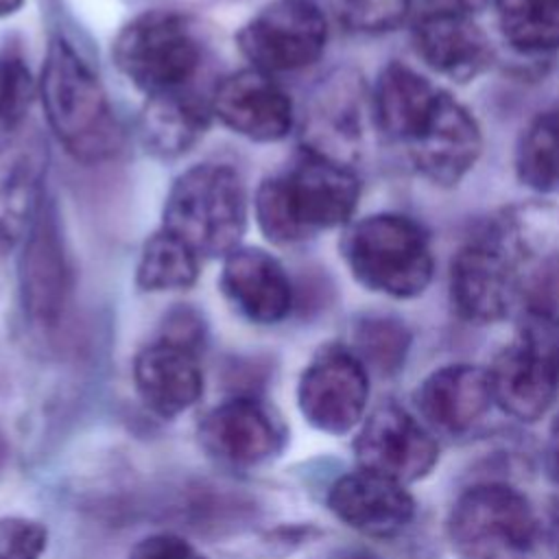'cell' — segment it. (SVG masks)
Listing matches in <instances>:
<instances>
[{"mask_svg":"<svg viewBox=\"0 0 559 559\" xmlns=\"http://www.w3.org/2000/svg\"><path fill=\"white\" fill-rule=\"evenodd\" d=\"M360 197L352 166L301 151L290 168L266 177L253 201L262 234L275 245H293L323 229L345 225Z\"/></svg>","mask_w":559,"mask_h":559,"instance_id":"cell-1","label":"cell"},{"mask_svg":"<svg viewBox=\"0 0 559 559\" xmlns=\"http://www.w3.org/2000/svg\"><path fill=\"white\" fill-rule=\"evenodd\" d=\"M37 94L50 131L74 159L96 164L120 151L122 131L103 81L61 35L48 44Z\"/></svg>","mask_w":559,"mask_h":559,"instance_id":"cell-2","label":"cell"},{"mask_svg":"<svg viewBox=\"0 0 559 559\" xmlns=\"http://www.w3.org/2000/svg\"><path fill=\"white\" fill-rule=\"evenodd\" d=\"M341 251L358 284L393 299L419 297L435 275L428 234L404 214L380 212L360 218L345 231Z\"/></svg>","mask_w":559,"mask_h":559,"instance_id":"cell-3","label":"cell"},{"mask_svg":"<svg viewBox=\"0 0 559 559\" xmlns=\"http://www.w3.org/2000/svg\"><path fill=\"white\" fill-rule=\"evenodd\" d=\"M164 229L199 258H225L247 227V190L227 164H199L181 173L164 203Z\"/></svg>","mask_w":559,"mask_h":559,"instance_id":"cell-4","label":"cell"},{"mask_svg":"<svg viewBox=\"0 0 559 559\" xmlns=\"http://www.w3.org/2000/svg\"><path fill=\"white\" fill-rule=\"evenodd\" d=\"M493 404L507 415L533 424L559 393V317L552 308L522 310L515 334L487 369Z\"/></svg>","mask_w":559,"mask_h":559,"instance_id":"cell-5","label":"cell"},{"mask_svg":"<svg viewBox=\"0 0 559 559\" xmlns=\"http://www.w3.org/2000/svg\"><path fill=\"white\" fill-rule=\"evenodd\" d=\"M542 526L528 498L502 483L465 489L448 515L456 559H533Z\"/></svg>","mask_w":559,"mask_h":559,"instance_id":"cell-6","label":"cell"},{"mask_svg":"<svg viewBox=\"0 0 559 559\" xmlns=\"http://www.w3.org/2000/svg\"><path fill=\"white\" fill-rule=\"evenodd\" d=\"M118 70L148 96L181 90L201 63V44L188 20L173 11H146L118 33Z\"/></svg>","mask_w":559,"mask_h":559,"instance_id":"cell-7","label":"cell"},{"mask_svg":"<svg viewBox=\"0 0 559 559\" xmlns=\"http://www.w3.org/2000/svg\"><path fill=\"white\" fill-rule=\"evenodd\" d=\"M450 301L469 323H496L524 301V277L511 249L487 223L450 262Z\"/></svg>","mask_w":559,"mask_h":559,"instance_id":"cell-8","label":"cell"},{"mask_svg":"<svg viewBox=\"0 0 559 559\" xmlns=\"http://www.w3.org/2000/svg\"><path fill=\"white\" fill-rule=\"evenodd\" d=\"M328 22L312 0H273L238 33V48L266 74L312 66L325 50Z\"/></svg>","mask_w":559,"mask_h":559,"instance_id":"cell-9","label":"cell"},{"mask_svg":"<svg viewBox=\"0 0 559 559\" xmlns=\"http://www.w3.org/2000/svg\"><path fill=\"white\" fill-rule=\"evenodd\" d=\"M415 170L435 186H456L478 162L483 133L472 111L439 90L404 142Z\"/></svg>","mask_w":559,"mask_h":559,"instance_id":"cell-10","label":"cell"},{"mask_svg":"<svg viewBox=\"0 0 559 559\" xmlns=\"http://www.w3.org/2000/svg\"><path fill=\"white\" fill-rule=\"evenodd\" d=\"M369 400V373L362 360L343 345L321 347L297 384L304 419L328 435H345L362 421Z\"/></svg>","mask_w":559,"mask_h":559,"instance_id":"cell-11","label":"cell"},{"mask_svg":"<svg viewBox=\"0 0 559 559\" xmlns=\"http://www.w3.org/2000/svg\"><path fill=\"white\" fill-rule=\"evenodd\" d=\"M369 92L356 70L330 72L310 94L304 114V151L352 166L360 155Z\"/></svg>","mask_w":559,"mask_h":559,"instance_id":"cell-12","label":"cell"},{"mask_svg":"<svg viewBox=\"0 0 559 559\" xmlns=\"http://www.w3.org/2000/svg\"><path fill=\"white\" fill-rule=\"evenodd\" d=\"M354 454L360 469L408 485L430 474L439 448L413 415L389 402L362 419Z\"/></svg>","mask_w":559,"mask_h":559,"instance_id":"cell-13","label":"cell"},{"mask_svg":"<svg viewBox=\"0 0 559 559\" xmlns=\"http://www.w3.org/2000/svg\"><path fill=\"white\" fill-rule=\"evenodd\" d=\"M20 295L28 319L41 328H55L63 317L70 293L72 271L50 203H44L31 231L22 240Z\"/></svg>","mask_w":559,"mask_h":559,"instance_id":"cell-14","label":"cell"},{"mask_svg":"<svg viewBox=\"0 0 559 559\" xmlns=\"http://www.w3.org/2000/svg\"><path fill=\"white\" fill-rule=\"evenodd\" d=\"M212 114L253 142H277L293 129V100L271 74L245 68L225 76L212 96Z\"/></svg>","mask_w":559,"mask_h":559,"instance_id":"cell-15","label":"cell"},{"mask_svg":"<svg viewBox=\"0 0 559 559\" xmlns=\"http://www.w3.org/2000/svg\"><path fill=\"white\" fill-rule=\"evenodd\" d=\"M203 448L234 467H253L282 450L284 430L271 411L253 397H234L212 408L201 426Z\"/></svg>","mask_w":559,"mask_h":559,"instance_id":"cell-16","label":"cell"},{"mask_svg":"<svg viewBox=\"0 0 559 559\" xmlns=\"http://www.w3.org/2000/svg\"><path fill=\"white\" fill-rule=\"evenodd\" d=\"M48 148L39 133L20 131L0 144V242L26 238L44 207Z\"/></svg>","mask_w":559,"mask_h":559,"instance_id":"cell-17","label":"cell"},{"mask_svg":"<svg viewBox=\"0 0 559 559\" xmlns=\"http://www.w3.org/2000/svg\"><path fill=\"white\" fill-rule=\"evenodd\" d=\"M330 511L369 537H395L415 518V500L404 485L358 469L341 476L328 491Z\"/></svg>","mask_w":559,"mask_h":559,"instance_id":"cell-18","label":"cell"},{"mask_svg":"<svg viewBox=\"0 0 559 559\" xmlns=\"http://www.w3.org/2000/svg\"><path fill=\"white\" fill-rule=\"evenodd\" d=\"M221 290L245 319L262 325L280 323L293 308L284 266L255 247H238L223 258Z\"/></svg>","mask_w":559,"mask_h":559,"instance_id":"cell-19","label":"cell"},{"mask_svg":"<svg viewBox=\"0 0 559 559\" xmlns=\"http://www.w3.org/2000/svg\"><path fill=\"white\" fill-rule=\"evenodd\" d=\"M138 395L155 415L170 419L192 408L203 393L199 352L157 338L133 360Z\"/></svg>","mask_w":559,"mask_h":559,"instance_id":"cell-20","label":"cell"},{"mask_svg":"<svg viewBox=\"0 0 559 559\" xmlns=\"http://www.w3.org/2000/svg\"><path fill=\"white\" fill-rule=\"evenodd\" d=\"M417 57L437 74L467 83L491 63V44L469 15L421 13L413 26Z\"/></svg>","mask_w":559,"mask_h":559,"instance_id":"cell-21","label":"cell"},{"mask_svg":"<svg viewBox=\"0 0 559 559\" xmlns=\"http://www.w3.org/2000/svg\"><path fill=\"white\" fill-rule=\"evenodd\" d=\"M493 395L487 369L445 365L435 369L415 391V406L430 428L463 435L491 408Z\"/></svg>","mask_w":559,"mask_h":559,"instance_id":"cell-22","label":"cell"},{"mask_svg":"<svg viewBox=\"0 0 559 559\" xmlns=\"http://www.w3.org/2000/svg\"><path fill=\"white\" fill-rule=\"evenodd\" d=\"M212 109L183 90L148 96L140 116V138L157 157L188 153L207 131Z\"/></svg>","mask_w":559,"mask_h":559,"instance_id":"cell-23","label":"cell"},{"mask_svg":"<svg viewBox=\"0 0 559 559\" xmlns=\"http://www.w3.org/2000/svg\"><path fill=\"white\" fill-rule=\"evenodd\" d=\"M437 92L439 87L426 76L404 63L391 61L380 70L369 94L371 120L386 140L404 144Z\"/></svg>","mask_w":559,"mask_h":559,"instance_id":"cell-24","label":"cell"},{"mask_svg":"<svg viewBox=\"0 0 559 559\" xmlns=\"http://www.w3.org/2000/svg\"><path fill=\"white\" fill-rule=\"evenodd\" d=\"M201 258L175 234L159 227L142 247L135 284L146 293L183 290L199 277Z\"/></svg>","mask_w":559,"mask_h":559,"instance_id":"cell-25","label":"cell"},{"mask_svg":"<svg viewBox=\"0 0 559 559\" xmlns=\"http://www.w3.org/2000/svg\"><path fill=\"white\" fill-rule=\"evenodd\" d=\"M496 20L518 52L559 50V0H496Z\"/></svg>","mask_w":559,"mask_h":559,"instance_id":"cell-26","label":"cell"},{"mask_svg":"<svg viewBox=\"0 0 559 559\" xmlns=\"http://www.w3.org/2000/svg\"><path fill=\"white\" fill-rule=\"evenodd\" d=\"M518 179L546 197H559V107L539 114L515 148Z\"/></svg>","mask_w":559,"mask_h":559,"instance_id":"cell-27","label":"cell"},{"mask_svg":"<svg viewBox=\"0 0 559 559\" xmlns=\"http://www.w3.org/2000/svg\"><path fill=\"white\" fill-rule=\"evenodd\" d=\"M354 354L365 367L378 373H393L404 365L411 334L402 321L393 317H365L354 330Z\"/></svg>","mask_w":559,"mask_h":559,"instance_id":"cell-28","label":"cell"},{"mask_svg":"<svg viewBox=\"0 0 559 559\" xmlns=\"http://www.w3.org/2000/svg\"><path fill=\"white\" fill-rule=\"evenodd\" d=\"M37 85L17 57L0 59V144L22 131Z\"/></svg>","mask_w":559,"mask_h":559,"instance_id":"cell-29","label":"cell"},{"mask_svg":"<svg viewBox=\"0 0 559 559\" xmlns=\"http://www.w3.org/2000/svg\"><path fill=\"white\" fill-rule=\"evenodd\" d=\"M330 7L343 28L378 35L397 28L406 20L413 0H330Z\"/></svg>","mask_w":559,"mask_h":559,"instance_id":"cell-30","label":"cell"},{"mask_svg":"<svg viewBox=\"0 0 559 559\" xmlns=\"http://www.w3.org/2000/svg\"><path fill=\"white\" fill-rule=\"evenodd\" d=\"M46 526L31 518L0 520V559H39L46 550Z\"/></svg>","mask_w":559,"mask_h":559,"instance_id":"cell-31","label":"cell"},{"mask_svg":"<svg viewBox=\"0 0 559 559\" xmlns=\"http://www.w3.org/2000/svg\"><path fill=\"white\" fill-rule=\"evenodd\" d=\"M159 338L201 352L205 341V323L197 310L181 306L166 314Z\"/></svg>","mask_w":559,"mask_h":559,"instance_id":"cell-32","label":"cell"},{"mask_svg":"<svg viewBox=\"0 0 559 559\" xmlns=\"http://www.w3.org/2000/svg\"><path fill=\"white\" fill-rule=\"evenodd\" d=\"M129 559H205L190 542L173 533H157L140 539Z\"/></svg>","mask_w":559,"mask_h":559,"instance_id":"cell-33","label":"cell"},{"mask_svg":"<svg viewBox=\"0 0 559 559\" xmlns=\"http://www.w3.org/2000/svg\"><path fill=\"white\" fill-rule=\"evenodd\" d=\"M426 11L424 13H456V15H469L480 11L489 4V0H421Z\"/></svg>","mask_w":559,"mask_h":559,"instance_id":"cell-34","label":"cell"},{"mask_svg":"<svg viewBox=\"0 0 559 559\" xmlns=\"http://www.w3.org/2000/svg\"><path fill=\"white\" fill-rule=\"evenodd\" d=\"M548 544L552 548L555 559H559V498L552 500L550 509H548Z\"/></svg>","mask_w":559,"mask_h":559,"instance_id":"cell-35","label":"cell"},{"mask_svg":"<svg viewBox=\"0 0 559 559\" xmlns=\"http://www.w3.org/2000/svg\"><path fill=\"white\" fill-rule=\"evenodd\" d=\"M548 467L555 480H559V419L552 424L550 441H548Z\"/></svg>","mask_w":559,"mask_h":559,"instance_id":"cell-36","label":"cell"},{"mask_svg":"<svg viewBox=\"0 0 559 559\" xmlns=\"http://www.w3.org/2000/svg\"><path fill=\"white\" fill-rule=\"evenodd\" d=\"M24 0H0V17H7L11 13H15L22 7Z\"/></svg>","mask_w":559,"mask_h":559,"instance_id":"cell-37","label":"cell"}]
</instances>
